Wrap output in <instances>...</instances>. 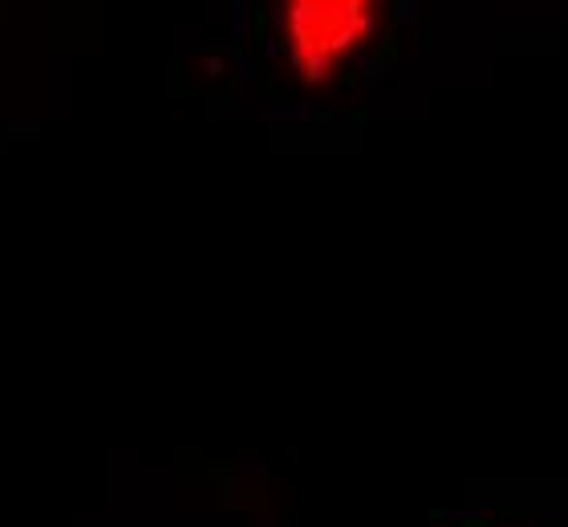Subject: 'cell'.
Segmentation results:
<instances>
[{"label": "cell", "instance_id": "obj_1", "mask_svg": "<svg viewBox=\"0 0 568 527\" xmlns=\"http://www.w3.org/2000/svg\"><path fill=\"white\" fill-rule=\"evenodd\" d=\"M366 29V0H301L288 9L296 65L308 70V78H321Z\"/></svg>", "mask_w": 568, "mask_h": 527}]
</instances>
